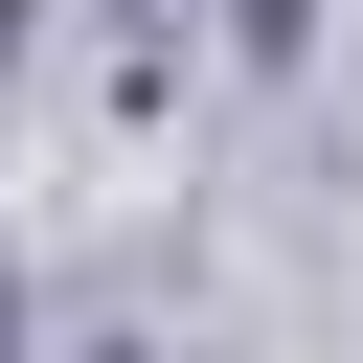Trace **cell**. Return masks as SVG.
Listing matches in <instances>:
<instances>
[{"label":"cell","mask_w":363,"mask_h":363,"mask_svg":"<svg viewBox=\"0 0 363 363\" xmlns=\"http://www.w3.org/2000/svg\"><path fill=\"white\" fill-rule=\"evenodd\" d=\"M0 340H23V272H0Z\"/></svg>","instance_id":"cell-1"}]
</instances>
